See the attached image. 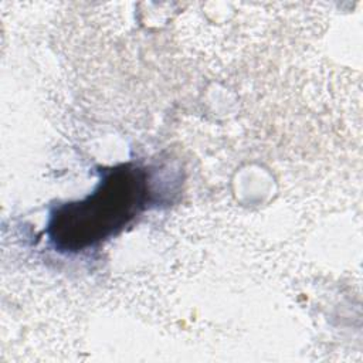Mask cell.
<instances>
[{
    "instance_id": "cell-1",
    "label": "cell",
    "mask_w": 363,
    "mask_h": 363,
    "mask_svg": "<svg viewBox=\"0 0 363 363\" xmlns=\"http://www.w3.org/2000/svg\"><path fill=\"white\" fill-rule=\"evenodd\" d=\"M147 173L130 163L102 172L99 186L84 200L52 210L47 227L58 251H82L121 231L149 201Z\"/></svg>"
}]
</instances>
